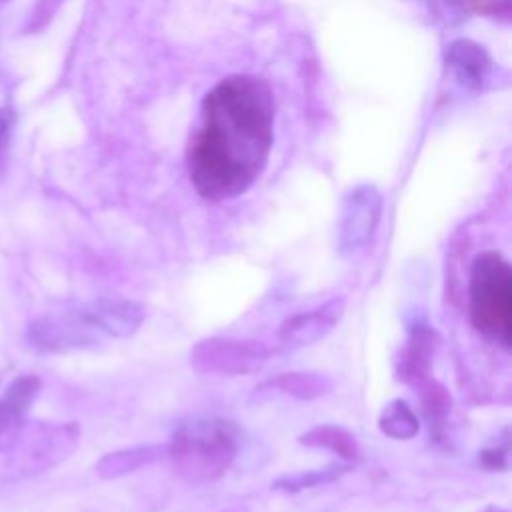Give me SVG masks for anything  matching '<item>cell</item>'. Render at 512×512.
I'll return each mask as SVG.
<instances>
[{
  "mask_svg": "<svg viewBox=\"0 0 512 512\" xmlns=\"http://www.w3.org/2000/svg\"><path fill=\"white\" fill-rule=\"evenodd\" d=\"M272 126L274 102L264 80L254 76L220 80L202 102V122L186 150L194 190L210 202L244 194L268 162Z\"/></svg>",
  "mask_w": 512,
  "mask_h": 512,
  "instance_id": "1",
  "label": "cell"
},
{
  "mask_svg": "<svg viewBox=\"0 0 512 512\" xmlns=\"http://www.w3.org/2000/svg\"><path fill=\"white\" fill-rule=\"evenodd\" d=\"M240 452V428L216 414H192L180 420L166 444L174 472L188 484L220 480Z\"/></svg>",
  "mask_w": 512,
  "mask_h": 512,
  "instance_id": "2",
  "label": "cell"
},
{
  "mask_svg": "<svg viewBox=\"0 0 512 512\" xmlns=\"http://www.w3.org/2000/svg\"><path fill=\"white\" fill-rule=\"evenodd\" d=\"M468 312L472 326L488 340L510 348L512 342V270L508 260L486 250L470 270Z\"/></svg>",
  "mask_w": 512,
  "mask_h": 512,
  "instance_id": "3",
  "label": "cell"
},
{
  "mask_svg": "<svg viewBox=\"0 0 512 512\" xmlns=\"http://www.w3.org/2000/svg\"><path fill=\"white\" fill-rule=\"evenodd\" d=\"M80 442L76 422H32L24 424L16 442L0 466V480L14 482L38 476L62 464Z\"/></svg>",
  "mask_w": 512,
  "mask_h": 512,
  "instance_id": "4",
  "label": "cell"
},
{
  "mask_svg": "<svg viewBox=\"0 0 512 512\" xmlns=\"http://www.w3.org/2000/svg\"><path fill=\"white\" fill-rule=\"evenodd\" d=\"M270 356L272 350L260 340L212 336L192 346L190 364L198 374L246 376L260 372Z\"/></svg>",
  "mask_w": 512,
  "mask_h": 512,
  "instance_id": "5",
  "label": "cell"
},
{
  "mask_svg": "<svg viewBox=\"0 0 512 512\" xmlns=\"http://www.w3.org/2000/svg\"><path fill=\"white\" fill-rule=\"evenodd\" d=\"M26 338L30 346L46 354H64L88 350L106 338L94 324H90L76 308L44 314L28 324Z\"/></svg>",
  "mask_w": 512,
  "mask_h": 512,
  "instance_id": "6",
  "label": "cell"
},
{
  "mask_svg": "<svg viewBox=\"0 0 512 512\" xmlns=\"http://www.w3.org/2000/svg\"><path fill=\"white\" fill-rule=\"evenodd\" d=\"M382 216V196L374 186H356L350 190L340 206L336 246L340 256L348 258L364 250Z\"/></svg>",
  "mask_w": 512,
  "mask_h": 512,
  "instance_id": "7",
  "label": "cell"
},
{
  "mask_svg": "<svg viewBox=\"0 0 512 512\" xmlns=\"http://www.w3.org/2000/svg\"><path fill=\"white\" fill-rule=\"evenodd\" d=\"M346 310L344 298L336 296L320 306H314L310 310L294 312L278 328V340L282 346L298 348V346H310L326 338L342 320Z\"/></svg>",
  "mask_w": 512,
  "mask_h": 512,
  "instance_id": "8",
  "label": "cell"
},
{
  "mask_svg": "<svg viewBox=\"0 0 512 512\" xmlns=\"http://www.w3.org/2000/svg\"><path fill=\"white\" fill-rule=\"evenodd\" d=\"M78 310L106 338H128L146 318V308L126 298H96L80 304Z\"/></svg>",
  "mask_w": 512,
  "mask_h": 512,
  "instance_id": "9",
  "label": "cell"
},
{
  "mask_svg": "<svg viewBox=\"0 0 512 512\" xmlns=\"http://www.w3.org/2000/svg\"><path fill=\"white\" fill-rule=\"evenodd\" d=\"M332 388L328 376L318 372H284L262 380L254 388V398L266 396H290L296 400H316Z\"/></svg>",
  "mask_w": 512,
  "mask_h": 512,
  "instance_id": "10",
  "label": "cell"
},
{
  "mask_svg": "<svg viewBox=\"0 0 512 512\" xmlns=\"http://www.w3.org/2000/svg\"><path fill=\"white\" fill-rule=\"evenodd\" d=\"M446 64L468 88H480L492 68L488 52L472 40H454L446 48Z\"/></svg>",
  "mask_w": 512,
  "mask_h": 512,
  "instance_id": "11",
  "label": "cell"
},
{
  "mask_svg": "<svg viewBox=\"0 0 512 512\" xmlns=\"http://www.w3.org/2000/svg\"><path fill=\"white\" fill-rule=\"evenodd\" d=\"M164 454H166V444H138V446L114 450L98 460L96 472L104 480H114L156 462Z\"/></svg>",
  "mask_w": 512,
  "mask_h": 512,
  "instance_id": "12",
  "label": "cell"
},
{
  "mask_svg": "<svg viewBox=\"0 0 512 512\" xmlns=\"http://www.w3.org/2000/svg\"><path fill=\"white\" fill-rule=\"evenodd\" d=\"M434 346H436V332L430 326H420V324L414 326L400 360V376L412 384L428 376Z\"/></svg>",
  "mask_w": 512,
  "mask_h": 512,
  "instance_id": "13",
  "label": "cell"
},
{
  "mask_svg": "<svg viewBox=\"0 0 512 512\" xmlns=\"http://www.w3.org/2000/svg\"><path fill=\"white\" fill-rule=\"evenodd\" d=\"M298 442L308 448H324L336 454L338 458L352 462L360 458V446L352 432L346 428H340L336 424H322L306 430L298 436Z\"/></svg>",
  "mask_w": 512,
  "mask_h": 512,
  "instance_id": "14",
  "label": "cell"
},
{
  "mask_svg": "<svg viewBox=\"0 0 512 512\" xmlns=\"http://www.w3.org/2000/svg\"><path fill=\"white\" fill-rule=\"evenodd\" d=\"M420 390V402H422V412L428 420V428L430 434H434V438H442L444 434V426H446V418L450 412V396L446 392L444 386H440L434 378L424 376L420 380L414 382Z\"/></svg>",
  "mask_w": 512,
  "mask_h": 512,
  "instance_id": "15",
  "label": "cell"
},
{
  "mask_svg": "<svg viewBox=\"0 0 512 512\" xmlns=\"http://www.w3.org/2000/svg\"><path fill=\"white\" fill-rule=\"evenodd\" d=\"M378 428L388 438L410 440L418 434L420 422H418L416 412L410 408V404L396 398V400H390L382 408V412L378 416Z\"/></svg>",
  "mask_w": 512,
  "mask_h": 512,
  "instance_id": "16",
  "label": "cell"
},
{
  "mask_svg": "<svg viewBox=\"0 0 512 512\" xmlns=\"http://www.w3.org/2000/svg\"><path fill=\"white\" fill-rule=\"evenodd\" d=\"M350 470L348 464H330L326 468L320 470H306V472H296V474H288L278 478L272 488L274 490H282V492H302L306 488H314L318 484H328L338 480L340 476H344Z\"/></svg>",
  "mask_w": 512,
  "mask_h": 512,
  "instance_id": "17",
  "label": "cell"
},
{
  "mask_svg": "<svg viewBox=\"0 0 512 512\" xmlns=\"http://www.w3.org/2000/svg\"><path fill=\"white\" fill-rule=\"evenodd\" d=\"M40 380H38V376H34V374H20V376H16L12 382H10V386L6 388V392H4V400L8 402V404H12L16 410H20V412H28L30 410V406H32V402L36 400V396H38V392H40Z\"/></svg>",
  "mask_w": 512,
  "mask_h": 512,
  "instance_id": "18",
  "label": "cell"
},
{
  "mask_svg": "<svg viewBox=\"0 0 512 512\" xmlns=\"http://www.w3.org/2000/svg\"><path fill=\"white\" fill-rule=\"evenodd\" d=\"M26 424V414L0 398V452H8Z\"/></svg>",
  "mask_w": 512,
  "mask_h": 512,
  "instance_id": "19",
  "label": "cell"
},
{
  "mask_svg": "<svg viewBox=\"0 0 512 512\" xmlns=\"http://www.w3.org/2000/svg\"><path fill=\"white\" fill-rule=\"evenodd\" d=\"M62 2L64 0H34L32 10H30L28 20L24 22L22 30L26 34H34V32H40L42 28H46Z\"/></svg>",
  "mask_w": 512,
  "mask_h": 512,
  "instance_id": "20",
  "label": "cell"
},
{
  "mask_svg": "<svg viewBox=\"0 0 512 512\" xmlns=\"http://www.w3.org/2000/svg\"><path fill=\"white\" fill-rule=\"evenodd\" d=\"M14 126H16V110L10 102H6L4 106H0V160L10 148Z\"/></svg>",
  "mask_w": 512,
  "mask_h": 512,
  "instance_id": "21",
  "label": "cell"
},
{
  "mask_svg": "<svg viewBox=\"0 0 512 512\" xmlns=\"http://www.w3.org/2000/svg\"><path fill=\"white\" fill-rule=\"evenodd\" d=\"M506 456H508V450L506 446L504 448H492V450H484L480 454V460L486 468L490 470H502L506 468Z\"/></svg>",
  "mask_w": 512,
  "mask_h": 512,
  "instance_id": "22",
  "label": "cell"
},
{
  "mask_svg": "<svg viewBox=\"0 0 512 512\" xmlns=\"http://www.w3.org/2000/svg\"><path fill=\"white\" fill-rule=\"evenodd\" d=\"M218 512H248V510L244 506H226V508H222Z\"/></svg>",
  "mask_w": 512,
  "mask_h": 512,
  "instance_id": "23",
  "label": "cell"
}]
</instances>
